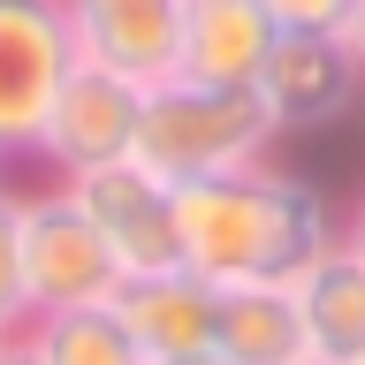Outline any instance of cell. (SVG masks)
I'll list each match as a JSON object with an SVG mask.
<instances>
[{
  "label": "cell",
  "mask_w": 365,
  "mask_h": 365,
  "mask_svg": "<svg viewBox=\"0 0 365 365\" xmlns=\"http://www.w3.org/2000/svg\"><path fill=\"white\" fill-rule=\"evenodd\" d=\"M68 68H76V38L61 0H0V160L38 153V130Z\"/></svg>",
  "instance_id": "cell-4"
},
{
  "label": "cell",
  "mask_w": 365,
  "mask_h": 365,
  "mask_svg": "<svg viewBox=\"0 0 365 365\" xmlns=\"http://www.w3.org/2000/svg\"><path fill=\"white\" fill-rule=\"evenodd\" d=\"M145 365H221L213 350H190V358H145Z\"/></svg>",
  "instance_id": "cell-19"
},
{
  "label": "cell",
  "mask_w": 365,
  "mask_h": 365,
  "mask_svg": "<svg viewBox=\"0 0 365 365\" xmlns=\"http://www.w3.org/2000/svg\"><path fill=\"white\" fill-rule=\"evenodd\" d=\"M23 319H31V304H23V244H16V190H0V327H8V335H23Z\"/></svg>",
  "instance_id": "cell-15"
},
{
  "label": "cell",
  "mask_w": 365,
  "mask_h": 365,
  "mask_svg": "<svg viewBox=\"0 0 365 365\" xmlns=\"http://www.w3.org/2000/svg\"><path fill=\"white\" fill-rule=\"evenodd\" d=\"M289 297H297V319H304V358H319V365L365 358V267L342 244L319 251L289 282Z\"/></svg>",
  "instance_id": "cell-11"
},
{
  "label": "cell",
  "mask_w": 365,
  "mask_h": 365,
  "mask_svg": "<svg viewBox=\"0 0 365 365\" xmlns=\"http://www.w3.org/2000/svg\"><path fill=\"white\" fill-rule=\"evenodd\" d=\"M259 8L282 38H342L358 16V0H259Z\"/></svg>",
  "instance_id": "cell-14"
},
{
  "label": "cell",
  "mask_w": 365,
  "mask_h": 365,
  "mask_svg": "<svg viewBox=\"0 0 365 365\" xmlns=\"http://www.w3.org/2000/svg\"><path fill=\"white\" fill-rule=\"evenodd\" d=\"M137 114H145V91L130 76H114L99 61H76L68 84L53 91V114H46L31 160L61 168V182L84 175V168H107V160H130L137 153Z\"/></svg>",
  "instance_id": "cell-6"
},
{
  "label": "cell",
  "mask_w": 365,
  "mask_h": 365,
  "mask_svg": "<svg viewBox=\"0 0 365 365\" xmlns=\"http://www.w3.org/2000/svg\"><path fill=\"white\" fill-rule=\"evenodd\" d=\"M23 342L46 365H145L137 335L122 327L114 304H76V312H38L23 327Z\"/></svg>",
  "instance_id": "cell-13"
},
{
  "label": "cell",
  "mask_w": 365,
  "mask_h": 365,
  "mask_svg": "<svg viewBox=\"0 0 365 365\" xmlns=\"http://www.w3.org/2000/svg\"><path fill=\"white\" fill-rule=\"evenodd\" d=\"M213 358H221V365H297V358H304V319H297L289 282H244V289H221Z\"/></svg>",
  "instance_id": "cell-12"
},
{
  "label": "cell",
  "mask_w": 365,
  "mask_h": 365,
  "mask_svg": "<svg viewBox=\"0 0 365 365\" xmlns=\"http://www.w3.org/2000/svg\"><path fill=\"white\" fill-rule=\"evenodd\" d=\"M76 61H99L114 76H130L137 91H153L175 76L182 61V8L190 0H61Z\"/></svg>",
  "instance_id": "cell-7"
},
{
  "label": "cell",
  "mask_w": 365,
  "mask_h": 365,
  "mask_svg": "<svg viewBox=\"0 0 365 365\" xmlns=\"http://www.w3.org/2000/svg\"><path fill=\"white\" fill-rule=\"evenodd\" d=\"M114 312L137 335L145 358H190V350H213V319H221V289L198 282L190 267L168 274H137L114 289Z\"/></svg>",
  "instance_id": "cell-10"
},
{
  "label": "cell",
  "mask_w": 365,
  "mask_h": 365,
  "mask_svg": "<svg viewBox=\"0 0 365 365\" xmlns=\"http://www.w3.org/2000/svg\"><path fill=\"white\" fill-rule=\"evenodd\" d=\"M274 31L259 0H190L182 8V84H213V91H259V68L274 53Z\"/></svg>",
  "instance_id": "cell-9"
},
{
  "label": "cell",
  "mask_w": 365,
  "mask_h": 365,
  "mask_svg": "<svg viewBox=\"0 0 365 365\" xmlns=\"http://www.w3.org/2000/svg\"><path fill=\"white\" fill-rule=\"evenodd\" d=\"M68 198L84 205V221L107 236L122 282L182 267V251H175V182L160 175V168H145L137 153H130V160H107V168H84V175H68Z\"/></svg>",
  "instance_id": "cell-5"
},
{
  "label": "cell",
  "mask_w": 365,
  "mask_h": 365,
  "mask_svg": "<svg viewBox=\"0 0 365 365\" xmlns=\"http://www.w3.org/2000/svg\"><path fill=\"white\" fill-rule=\"evenodd\" d=\"M335 244V213L289 168H236V175L175 182V251L213 289L244 282H297Z\"/></svg>",
  "instance_id": "cell-1"
},
{
  "label": "cell",
  "mask_w": 365,
  "mask_h": 365,
  "mask_svg": "<svg viewBox=\"0 0 365 365\" xmlns=\"http://www.w3.org/2000/svg\"><path fill=\"white\" fill-rule=\"evenodd\" d=\"M259 99L274 130H335L365 99V61L350 53V38H274L259 68Z\"/></svg>",
  "instance_id": "cell-8"
},
{
  "label": "cell",
  "mask_w": 365,
  "mask_h": 365,
  "mask_svg": "<svg viewBox=\"0 0 365 365\" xmlns=\"http://www.w3.org/2000/svg\"><path fill=\"white\" fill-rule=\"evenodd\" d=\"M16 244H23V304H31V319L76 312V304H114V289H122V267H114L107 236L84 221L68 182L38 190V198H16Z\"/></svg>",
  "instance_id": "cell-3"
},
{
  "label": "cell",
  "mask_w": 365,
  "mask_h": 365,
  "mask_svg": "<svg viewBox=\"0 0 365 365\" xmlns=\"http://www.w3.org/2000/svg\"><path fill=\"white\" fill-rule=\"evenodd\" d=\"M358 365H365V358H358Z\"/></svg>",
  "instance_id": "cell-23"
},
{
  "label": "cell",
  "mask_w": 365,
  "mask_h": 365,
  "mask_svg": "<svg viewBox=\"0 0 365 365\" xmlns=\"http://www.w3.org/2000/svg\"><path fill=\"white\" fill-rule=\"evenodd\" d=\"M297 365H319V358H297Z\"/></svg>",
  "instance_id": "cell-22"
},
{
  "label": "cell",
  "mask_w": 365,
  "mask_h": 365,
  "mask_svg": "<svg viewBox=\"0 0 365 365\" xmlns=\"http://www.w3.org/2000/svg\"><path fill=\"white\" fill-rule=\"evenodd\" d=\"M274 114L259 91H213V84H168L145 91V114H137V160L160 168L168 182H198V175H236V168H259L274 145Z\"/></svg>",
  "instance_id": "cell-2"
},
{
  "label": "cell",
  "mask_w": 365,
  "mask_h": 365,
  "mask_svg": "<svg viewBox=\"0 0 365 365\" xmlns=\"http://www.w3.org/2000/svg\"><path fill=\"white\" fill-rule=\"evenodd\" d=\"M342 38H350V53L365 61V0H358V16H350V31H342Z\"/></svg>",
  "instance_id": "cell-18"
},
{
  "label": "cell",
  "mask_w": 365,
  "mask_h": 365,
  "mask_svg": "<svg viewBox=\"0 0 365 365\" xmlns=\"http://www.w3.org/2000/svg\"><path fill=\"white\" fill-rule=\"evenodd\" d=\"M8 342H16V335H8V327H0V358H8Z\"/></svg>",
  "instance_id": "cell-20"
},
{
  "label": "cell",
  "mask_w": 365,
  "mask_h": 365,
  "mask_svg": "<svg viewBox=\"0 0 365 365\" xmlns=\"http://www.w3.org/2000/svg\"><path fill=\"white\" fill-rule=\"evenodd\" d=\"M335 244H342V251H350V259H358V267H365V198L350 205V221L335 228Z\"/></svg>",
  "instance_id": "cell-16"
},
{
  "label": "cell",
  "mask_w": 365,
  "mask_h": 365,
  "mask_svg": "<svg viewBox=\"0 0 365 365\" xmlns=\"http://www.w3.org/2000/svg\"><path fill=\"white\" fill-rule=\"evenodd\" d=\"M0 365H46V358H38V350H31V342L16 335V342H8V358H0Z\"/></svg>",
  "instance_id": "cell-17"
},
{
  "label": "cell",
  "mask_w": 365,
  "mask_h": 365,
  "mask_svg": "<svg viewBox=\"0 0 365 365\" xmlns=\"http://www.w3.org/2000/svg\"><path fill=\"white\" fill-rule=\"evenodd\" d=\"M0 168H8V160H0ZM0 190H8V175H0Z\"/></svg>",
  "instance_id": "cell-21"
}]
</instances>
